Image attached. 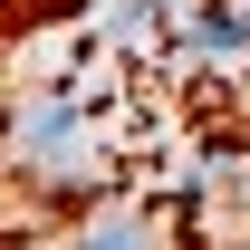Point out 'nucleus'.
Wrapping results in <instances>:
<instances>
[{"label":"nucleus","mask_w":250,"mask_h":250,"mask_svg":"<svg viewBox=\"0 0 250 250\" xmlns=\"http://www.w3.org/2000/svg\"><path fill=\"white\" fill-rule=\"evenodd\" d=\"M241 10H250V0H241Z\"/></svg>","instance_id":"2"},{"label":"nucleus","mask_w":250,"mask_h":250,"mask_svg":"<svg viewBox=\"0 0 250 250\" xmlns=\"http://www.w3.org/2000/svg\"><path fill=\"white\" fill-rule=\"evenodd\" d=\"M77 250H173V221H164L154 202H135V212H96L87 231H77Z\"/></svg>","instance_id":"1"}]
</instances>
